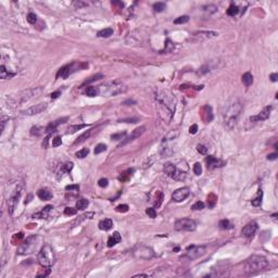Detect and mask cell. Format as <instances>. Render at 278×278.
Wrapping results in <instances>:
<instances>
[{"mask_svg": "<svg viewBox=\"0 0 278 278\" xmlns=\"http://www.w3.org/2000/svg\"><path fill=\"white\" fill-rule=\"evenodd\" d=\"M65 189H66V190H74V191H77L78 189H80V186H78V185H69V186L65 187Z\"/></svg>", "mask_w": 278, "mask_h": 278, "instance_id": "cell-52", "label": "cell"}, {"mask_svg": "<svg viewBox=\"0 0 278 278\" xmlns=\"http://www.w3.org/2000/svg\"><path fill=\"white\" fill-rule=\"evenodd\" d=\"M42 132H45V130H44V128H41L39 126H35L30 129V134L35 135V136H39V135H41Z\"/></svg>", "mask_w": 278, "mask_h": 278, "instance_id": "cell-40", "label": "cell"}, {"mask_svg": "<svg viewBox=\"0 0 278 278\" xmlns=\"http://www.w3.org/2000/svg\"><path fill=\"white\" fill-rule=\"evenodd\" d=\"M242 83L247 87L251 86V85L253 84V76H252V74L250 72H247L242 75Z\"/></svg>", "mask_w": 278, "mask_h": 278, "instance_id": "cell-26", "label": "cell"}, {"mask_svg": "<svg viewBox=\"0 0 278 278\" xmlns=\"http://www.w3.org/2000/svg\"><path fill=\"white\" fill-rule=\"evenodd\" d=\"M269 78H271L272 82H277L278 80V74L277 73H273V74L269 75Z\"/></svg>", "mask_w": 278, "mask_h": 278, "instance_id": "cell-56", "label": "cell"}, {"mask_svg": "<svg viewBox=\"0 0 278 278\" xmlns=\"http://www.w3.org/2000/svg\"><path fill=\"white\" fill-rule=\"evenodd\" d=\"M99 228L101 229V230H110V229L112 228V226H113V222L111 221L110 219H102V221L99 222Z\"/></svg>", "mask_w": 278, "mask_h": 278, "instance_id": "cell-23", "label": "cell"}, {"mask_svg": "<svg viewBox=\"0 0 278 278\" xmlns=\"http://www.w3.org/2000/svg\"><path fill=\"white\" fill-rule=\"evenodd\" d=\"M47 103H38V104H35L33 107H30V109L25 110V111L22 112L23 115H26V116H32V115H36V114H39L41 113L42 111H45L47 109Z\"/></svg>", "mask_w": 278, "mask_h": 278, "instance_id": "cell-13", "label": "cell"}, {"mask_svg": "<svg viewBox=\"0 0 278 278\" xmlns=\"http://www.w3.org/2000/svg\"><path fill=\"white\" fill-rule=\"evenodd\" d=\"M138 121V119H119V123L124 122V123H136Z\"/></svg>", "mask_w": 278, "mask_h": 278, "instance_id": "cell-53", "label": "cell"}, {"mask_svg": "<svg viewBox=\"0 0 278 278\" xmlns=\"http://www.w3.org/2000/svg\"><path fill=\"white\" fill-rule=\"evenodd\" d=\"M38 262L42 267H52L55 263V254L52 247L48 243L40 249L38 253Z\"/></svg>", "mask_w": 278, "mask_h": 278, "instance_id": "cell-3", "label": "cell"}, {"mask_svg": "<svg viewBox=\"0 0 278 278\" xmlns=\"http://www.w3.org/2000/svg\"><path fill=\"white\" fill-rule=\"evenodd\" d=\"M121 240H122V237H121V235H119V233L114 231L113 235L110 236L109 239H108V247L111 248V247L115 246V244H117L119 242H121Z\"/></svg>", "mask_w": 278, "mask_h": 278, "instance_id": "cell-21", "label": "cell"}, {"mask_svg": "<svg viewBox=\"0 0 278 278\" xmlns=\"http://www.w3.org/2000/svg\"><path fill=\"white\" fill-rule=\"evenodd\" d=\"M155 99L159 103V105H161L163 109H165L166 111H169V113L173 114L175 112V104H176V99L173 94L169 91L165 90V91L159 92L155 96Z\"/></svg>", "mask_w": 278, "mask_h": 278, "instance_id": "cell-4", "label": "cell"}, {"mask_svg": "<svg viewBox=\"0 0 278 278\" xmlns=\"http://www.w3.org/2000/svg\"><path fill=\"white\" fill-rule=\"evenodd\" d=\"M197 150H198V152H200L201 154L208 153V148H206L205 146H203V144H198V146H197Z\"/></svg>", "mask_w": 278, "mask_h": 278, "instance_id": "cell-48", "label": "cell"}, {"mask_svg": "<svg viewBox=\"0 0 278 278\" xmlns=\"http://www.w3.org/2000/svg\"><path fill=\"white\" fill-rule=\"evenodd\" d=\"M134 255L137 258H141V260H149L153 258L154 252L151 248L146 246H139L134 250Z\"/></svg>", "mask_w": 278, "mask_h": 278, "instance_id": "cell-8", "label": "cell"}, {"mask_svg": "<svg viewBox=\"0 0 278 278\" xmlns=\"http://www.w3.org/2000/svg\"><path fill=\"white\" fill-rule=\"evenodd\" d=\"M88 66V64L87 63H82V62H73L71 63V64H67V65H64V66H62L61 69L58 71L57 75H55V77L57 78H67V77L70 76L71 74H73L74 72H76V71H80V70H83L84 67Z\"/></svg>", "mask_w": 278, "mask_h": 278, "instance_id": "cell-5", "label": "cell"}, {"mask_svg": "<svg viewBox=\"0 0 278 278\" xmlns=\"http://www.w3.org/2000/svg\"><path fill=\"white\" fill-rule=\"evenodd\" d=\"M36 239H37V237H36V236L28 237V238L24 241V243H23L22 246L17 249V253H19V254H28V253H32L33 249L35 248V241H36Z\"/></svg>", "mask_w": 278, "mask_h": 278, "instance_id": "cell-10", "label": "cell"}, {"mask_svg": "<svg viewBox=\"0 0 278 278\" xmlns=\"http://www.w3.org/2000/svg\"><path fill=\"white\" fill-rule=\"evenodd\" d=\"M164 172L167 176L171 178L177 179V180H183L186 177V172H181L180 169H177L173 163H166L164 165Z\"/></svg>", "mask_w": 278, "mask_h": 278, "instance_id": "cell-7", "label": "cell"}, {"mask_svg": "<svg viewBox=\"0 0 278 278\" xmlns=\"http://www.w3.org/2000/svg\"><path fill=\"white\" fill-rule=\"evenodd\" d=\"M197 228V224L191 219H177L174 229L177 231H194Z\"/></svg>", "mask_w": 278, "mask_h": 278, "instance_id": "cell-6", "label": "cell"}, {"mask_svg": "<svg viewBox=\"0 0 278 278\" xmlns=\"http://www.w3.org/2000/svg\"><path fill=\"white\" fill-rule=\"evenodd\" d=\"M271 111H272V107L271 105H267V107L264 108L262 111L258 113L256 116H252L250 117V121L251 122H261V121H265L269 117V114H271Z\"/></svg>", "mask_w": 278, "mask_h": 278, "instance_id": "cell-17", "label": "cell"}, {"mask_svg": "<svg viewBox=\"0 0 278 278\" xmlns=\"http://www.w3.org/2000/svg\"><path fill=\"white\" fill-rule=\"evenodd\" d=\"M74 5L76 8H78V9H80V8H83V7H86L87 3L86 2H82V1H75Z\"/></svg>", "mask_w": 278, "mask_h": 278, "instance_id": "cell-54", "label": "cell"}, {"mask_svg": "<svg viewBox=\"0 0 278 278\" xmlns=\"http://www.w3.org/2000/svg\"><path fill=\"white\" fill-rule=\"evenodd\" d=\"M107 150V146L104 144H99L96 146V148H94V154H99L101 153V152L105 151Z\"/></svg>", "mask_w": 278, "mask_h": 278, "instance_id": "cell-39", "label": "cell"}, {"mask_svg": "<svg viewBox=\"0 0 278 278\" xmlns=\"http://www.w3.org/2000/svg\"><path fill=\"white\" fill-rule=\"evenodd\" d=\"M101 78H103V75H102V74H96V75H94V76L89 77L88 80H85L84 84L82 85V87L85 86V85H87V84H90V83H92V82H96V80H101Z\"/></svg>", "mask_w": 278, "mask_h": 278, "instance_id": "cell-32", "label": "cell"}, {"mask_svg": "<svg viewBox=\"0 0 278 278\" xmlns=\"http://www.w3.org/2000/svg\"><path fill=\"white\" fill-rule=\"evenodd\" d=\"M52 208H52V205L45 206V208H42L40 212H38V213H35L34 215H33V217H34V219H45L46 216L48 215V213L51 211Z\"/></svg>", "mask_w": 278, "mask_h": 278, "instance_id": "cell-22", "label": "cell"}, {"mask_svg": "<svg viewBox=\"0 0 278 278\" xmlns=\"http://www.w3.org/2000/svg\"><path fill=\"white\" fill-rule=\"evenodd\" d=\"M89 136H90V132H86V133H84L83 135H80L78 138L75 140V142H74V144H82V142H84L85 140H86L87 138H89Z\"/></svg>", "mask_w": 278, "mask_h": 278, "instance_id": "cell-34", "label": "cell"}, {"mask_svg": "<svg viewBox=\"0 0 278 278\" xmlns=\"http://www.w3.org/2000/svg\"><path fill=\"white\" fill-rule=\"evenodd\" d=\"M194 173L196 174V175H201L202 174V166H201V164L200 163H194Z\"/></svg>", "mask_w": 278, "mask_h": 278, "instance_id": "cell-43", "label": "cell"}, {"mask_svg": "<svg viewBox=\"0 0 278 278\" xmlns=\"http://www.w3.org/2000/svg\"><path fill=\"white\" fill-rule=\"evenodd\" d=\"M202 119L205 123H210V122L213 119V113H212V108L210 105H204L202 108Z\"/></svg>", "mask_w": 278, "mask_h": 278, "instance_id": "cell-20", "label": "cell"}, {"mask_svg": "<svg viewBox=\"0 0 278 278\" xmlns=\"http://www.w3.org/2000/svg\"><path fill=\"white\" fill-rule=\"evenodd\" d=\"M27 22L30 23V24H35L36 23V21H37V16H36V14L35 13H28L27 14Z\"/></svg>", "mask_w": 278, "mask_h": 278, "instance_id": "cell-42", "label": "cell"}, {"mask_svg": "<svg viewBox=\"0 0 278 278\" xmlns=\"http://www.w3.org/2000/svg\"><path fill=\"white\" fill-rule=\"evenodd\" d=\"M197 130H198V125L197 124H194L192 126H190V128H189V133H190V134H196Z\"/></svg>", "mask_w": 278, "mask_h": 278, "instance_id": "cell-55", "label": "cell"}, {"mask_svg": "<svg viewBox=\"0 0 278 278\" xmlns=\"http://www.w3.org/2000/svg\"><path fill=\"white\" fill-rule=\"evenodd\" d=\"M49 138H50V135H48V136L45 138V141L42 142V146L45 147V148H47V147H48V141H49Z\"/></svg>", "mask_w": 278, "mask_h": 278, "instance_id": "cell-59", "label": "cell"}, {"mask_svg": "<svg viewBox=\"0 0 278 278\" xmlns=\"http://www.w3.org/2000/svg\"><path fill=\"white\" fill-rule=\"evenodd\" d=\"M262 198H263V191H262V189H258V194H256V196L252 199V201H251L252 205L253 206L261 205V203H262Z\"/></svg>", "mask_w": 278, "mask_h": 278, "instance_id": "cell-25", "label": "cell"}, {"mask_svg": "<svg viewBox=\"0 0 278 278\" xmlns=\"http://www.w3.org/2000/svg\"><path fill=\"white\" fill-rule=\"evenodd\" d=\"M194 37H199L201 39H208V38H213L219 36V33L213 32V30H200V32H196L194 34Z\"/></svg>", "mask_w": 278, "mask_h": 278, "instance_id": "cell-19", "label": "cell"}, {"mask_svg": "<svg viewBox=\"0 0 278 278\" xmlns=\"http://www.w3.org/2000/svg\"><path fill=\"white\" fill-rule=\"evenodd\" d=\"M88 153H89V149H88V148H84V149L77 151L75 155H76V158H78V159H83V158L88 155Z\"/></svg>", "mask_w": 278, "mask_h": 278, "instance_id": "cell-35", "label": "cell"}, {"mask_svg": "<svg viewBox=\"0 0 278 278\" xmlns=\"http://www.w3.org/2000/svg\"><path fill=\"white\" fill-rule=\"evenodd\" d=\"M149 276L150 275H148V274H137L134 277H149Z\"/></svg>", "mask_w": 278, "mask_h": 278, "instance_id": "cell-60", "label": "cell"}, {"mask_svg": "<svg viewBox=\"0 0 278 278\" xmlns=\"http://www.w3.org/2000/svg\"><path fill=\"white\" fill-rule=\"evenodd\" d=\"M126 135V133H119V134H114V135H112L111 136V138H112V140H119V139H122L123 138V136H125Z\"/></svg>", "mask_w": 278, "mask_h": 278, "instance_id": "cell-50", "label": "cell"}, {"mask_svg": "<svg viewBox=\"0 0 278 278\" xmlns=\"http://www.w3.org/2000/svg\"><path fill=\"white\" fill-rule=\"evenodd\" d=\"M50 268L51 267H46V271H44L42 273H38L37 274V277H46L50 274Z\"/></svg>", "mask_w": 278, "mask_h": 278, "instance_id": "cell-51", "label": "cell"}, {"mask_svg": "<svg viewBox=\"0 0 278 278\" xmlns=\"http://www.w3.org/2000/svg\"><path fill=\"white\" fill-rule=\"evenodd\" d=\"M258 230V224L254 223V222H251V223L247 224L244 227L242 228V235L247 238H251V237L254 236V233Z\"/></svg>", "mask_w": 278, "mask_h": 278, "instance_id": "cell-15", "label": "cell"}, {"mask_svg": "<svg viewBox=\"0 0 278 278\" xmlns=\"http://www.w3.org/2000/svg\"><path fill=\"white\" fill-rule=\"evenodd\" d=\"M88 205H89V201L86 200V199H80V200L76 202L77 210H85V208H87Z\"/></svg>", "mask_w": 278, "mask_h": 278, "instance_id": "cell-30", "label": "cell"}, {"mask_svg": "<svg viewBox=\"0 0 278 278\" xmlns=\"http://www.w3.org/2000/svg\"><path fill=\"white\" fill-rule=\"evenodd\" d=\"M84 127H86V125H85V124L73 125V126H70L69 128H67V134H74V133H76L77 130H80V129L84 128Z\"/></svg>", "mask_w": 278, "mask_h": 278, "instance_id": "cell-33", "label": "cell"}, {"mask_svg": "<svg viewBox=\"0 0 278 278\" xmlns=\"http://www.w3.org/2000/svg\"><path fill=\"white\" fill-rule=\"evenodd\" d=\"M85 94L88 96V97H96L100 94V89L97 87H88L85 91Z\"/></svg>", "mask_w": 278, "mask_h": 278, "instance_id": "cell-28", "label": "cell"}, {"mask_svg": "<svg viewBox=\"0 0 278 278\" xmlns=\"http://www.w3.org/2000/svg\"><path fill=\"white\" fill-rule=\"evenodd\" d=\"M61 94V91L60 90H57V91H55V92H52L51 94H50V97L52 98V99H55V98H58Z\"/></svg>", "mask_w": 278, "mask_h": 278, "instance_id": "cell-57", "label": "cell"}, {"mask_svg": "<svg viewBox=\"0 0 278 278\" xmlns=\"http://www.w3.org/2000/svg\"><path fill=\"white\" fill-rule=\"evenodd\" d=\"M14 75H15L14 73H10V72H9V71L5 69V65H1V66H0V77H1L2 80H5V78H10V77H13Z\"/></svg>", "mask_w": 278, "mask_h": 278, "instance_id": "cell-27", "label": "cell"}, {"mask_svg": "<svg viewBox=\"0 0 278 278\" xmlns=\"http://www.w3.org/2000/svg\"><path fill=\"white\" fill-rule=\"evenodd\" d=\"M98 185H99L101 188H104V187H107L108 185H109V180H108L107 178H101V179H99V181H98Z\"/></svg>", "mask_w": 278, "mask_h": 278, "instance_id": "cell-49", "label": "cell"}, {"mask_svg": "<svg viewBox=\"0 0 278 278\" xmlns=\"http://www.w3.org/2000/svg\"><path fill=\"white\" fill-rule=\"evenodd\" d=\"M65 121H67V117H63V119H58V121H55V122H52V123H50V124H48L47 127L45 128V133H47L48 135H51L52 133L55 132L57 127L59 126L60 124L65 123Z\"/></svg>", "mask_w": 278, "mask_h": 278, "instance_id": "cell-18", "label": "cell"}, {"mask_svg": "<svg viewBox=\"0 0 278 278\" xmlns=\"http://www.w3.org/2000/svg\"><path fill=\"white\" fill-rule=\"evenodd\" d=\"M116 211L119 213H126L128 211V205L127 204H121V205L116 206Z\"/></svg>", "mask_w": 278, "mask_h": 278, "instance_id": "cell-47", "label": "cell"}, {"mask_svg": "<svg viewBox=\"0 0 278 278\" xmlns=\"http://www.w3.org/2000/svg\"><path fill=\"white\" fill-rule=\"evenodd\" d=\"M165 8H166V5L164 2H156L153 5V9L155 12H162Z\"/></svg>", "mask_w": 278, "mask_h": 278, "instance_id": "cell-37", "label": "cell"}, {"mask_svg": "<svg viewBox=\"0 0 278 278\" xmlns=\"http://www.w3.org/2000/svg\"><path fill=\"white\" fill-rule=\"evenodd\" d=\"M146 213L148 214V216L151 217V219H155L156 217V211H155V208H148L146 210Z\"/></svg>", "mask_w": 278, "mask_h": 278, "instance_id": "cell-44", "label": "cell"}, {"mask_svg": "<svg viewBox=\"0 0 278 278\" xmlns=\"http://www.w3.org/2000/svg\"><path fill=\"white\" fill-rule=\"evenodd\" d=\"M21 194H22V188H16L14 190V192L11 194L9 200H8V208H9L8 210H9V213L10 214H12L13 212H14L15 208H16L17 204H19V200H20V198H21Z\"/></svg>", "mask_w": 278, "mask_h": 278, "instance_id": "cell-11", "label": "cell"}, {"mask_svg": "<svg viewBox=\"0 0 278 278\" xmlns=\"http://www.w3.org/2000/svg\"><path fill=\"white\" fill-rule=\"evenodd\" d=\"M277 156H278V154L277 153H271V154H268L267 155V160H276L277 159Z\"/></svg>", "mask_w": 278, "mask_h": 278, "instance_id": "cell-58", "label": "cell"}, {"mask_svg": "<svg viewBox=\"0 0 278 278\" xmlns=\"http://www.w3.org/2000/svg\"><path fill=\"white\" fill-rule=\"evenodd\" d=\"M268 267H269V263L264 256L252 255L249 258H247L244 264H243V272L247 275H252V274L265 271Z\"/></svg>", "mask_w": 278, "mask_h": 278, "instance_id": "cell-1", "label": "cell"}, {"mask_svg": "<svg viewBox=\"0 0 278 278\" xmlns=\"http://www.w3.org/2000/svg\"><path fill=\"white\" fill-rule=\"evenodd\" d=\"M205 253V247L203 246H190L186 250V256L190 260H194Z\"/></svg>", "mask_w": 278, "mask_h": 278, "instance_id": "cell-9", "label": "cell"}, {"mask_svg": "<svg viewBox=\"0 0 278 278\" xmlns=\"http://www.w3.org/2000/svg\"><path fill=\"white\" fill-rule=\"evenodd\" d=\"M238 13H239V8L237 7L236 5L231 3V5H229L228 9H227V14L230 15V16H235V15H237Z\"/></svg>", "mask_w": 278, "mask_h": 278, "instance_id": "cell-31", "label": "cell"}, {"mask_svg": "<svg viewBox=\"0 0 278 278\" xmlns=\"http://www.w3.org/2000/svg\"><path fill=\"white\" fill-rule=\"evenodd\" d=\"M97 35H98V37H101V38L110 37L111 35H113V30H112V28H104V30H99Z\"/></svg>", "mask_w": 278, "mask_h": 278, "instance_id": "cell-29", "label": "cell"}, {"mask_svg": "<svg viewBox=\"0 0 278 278\" xmlns=\"http://www.w3.org/2000/svg\"><path fill=\"white\" fill-rule=\"evenodd\" d=\"M77 213V208H65L64 210V214L65 215H75V214Z\"/></svg>", "mask_w": 278, "mask_h": 278, "instance_id": "cell-45", "label": "cell"}, {"mask_svg": "<svg viewBox=\"0 0 278 278\" xmlns=\"http://www.w3.org/2000/svg\"><path fill=\"white\" fill-rule=\"evenodd\" d=\"M189 194H190V190L188 187H183V188H179L174 191L172 194V199L175 202H181L188 198Z\"/></svg>", "mask_w": 278, "mask_h": 278, "instance_id": "cell-12", "label": "cell"}, {"mask_svg": "<svg viewBox=\"0 0 278 278\" xmlns=\"http://www.w3.org/2000/svg\"><path fill=\"white\" fill-rule=\"evenodd\" d=\"M144 130H146V127H144V126H140V127H138V128L134 129L132 134L129 135V136L127 137V138L125 139L124 141L122 142V144H119V147L124 146V144H128V142H130V141H133V140H135L136 138H139V137L141 136V135L144 133Z\"/></svg>", "mask_w": 278, "mask_h": 278, "instance_id": "cell-14", "label": "cell"}, {"mask_svg": "<svg viewBox=\"0 0 278 278\" xmlns=\"http://www.w3.org/2000/svg\"><path fill=\"white\" fill-rule=\"evenodd\" d=\"M219 228H221V229H229V228H231V224L229 223L228 219H222V221L219 222Z\"/></svg>", "mask_w": 278, "mask_h": 278, "instance_id": "cell-38", "label": "cell"}, {"mask_svg": "<svg viewBox=\"0 0 278 278\" xmlns=\"http://www.w3.org/2000/svg\"><path fill=\"white\" fill-rule=\"evenodd\" d=\"M205 162H206V166H208V169H216V167H221V166H223L224 164H225V162L224 161H222L221 159H216L215 156H213V155L206 156Z\"/></svg>", "mask_w": 278, "mask_h": 278, "instance_id": "cell-16", "label": "cell"}, {"mask_svg": "<svg viewBox=\"0 0 278 278\" xmlns=\"http://www.w3.org/2000/svg\"><path fill=\"white\" fill-rule=\"evenodd\" d=\"M37 196L39 199H41V200H44V201H47V200H50V199L52 198V194L50 192L48 189H40V190H38L37 192Z\"/></svg>", "mask_w": 278, "mask_h": 278, "instance_id": "cell-24", "label": "cell"}, {"mask_svg": "<svg viewBox=\"0 0 278 278\" xmlns=\"http://www.w3.org/2000/svg\"><path fill=\"white\" fill-rule=\"evenodd\" d=\"M189 21V16L188 15H181V16H178L176 20H174V23L175 24H185Z\"/></svg>", "mask_w": 278, "mask_h": 278, "instance_id": "cell-36", "label": "cell"}, {"mask_svg": "<svg viewBox=\"0 0 278 278\" xmlns=\"http://www.w3.org/2000/svg\"><path fill=\"white\" fill-rule=\"evenodd\" d=\"M241 111H242V105L239 101L233 102L229 105L224 114V121H225V125L227 126V128L233 129L236 126Z\"/></svg>", "mask_w": 278, "mask_h": 278, "instance_id": "cell-2", "label": "cell"}, {"mask_svg": "<svg viewBox=\"0 0 278 278\" xmlns=\"http://www.w3.org/2000/svg\"><path fill=\"white\" fill-rule=\"evenodd\" d=\"M62 144V138L60 136H57L55 138L52 139V147H59Z\"/></svg>", "mask_w": 278, "mask_h": 278, "instance_id": "cell-46", "label": "cell"}, {"mask_svg": "<svg viewBox=\"0 0 278 278\" xmlns=\"http://www.w3.org/2000/svg\"><path fill=\"white\" fill-rule=\"evenodd\" d=\"M191 208H192L194 211H200V210H203V208H204V203L202 201H198V202H196L194 205L191 206Z\"/></svg>", "mask_w": 278, "mask_h": 278, "instance_id": "cell-41", "label": "cell"}]
</instances>
